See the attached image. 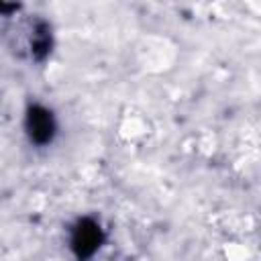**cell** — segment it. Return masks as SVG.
Wrapping results in <instances>:
<instances>
[{"label":"cell","mask_w":261,"mask_h":261,"mask_svg":"<svg viewBox=\"0 0 261 261\" xmlns=\"http://www.w3.org/2000/svg\"><path fill=\"white\" fill-rule=\"evenodd\" d=\"M24 128H27V135L31 139V143L35 145H47L53 141L55 137V118L51 114L49 108L41 106V104H33L29 110H27V118H24Z\"/></svg>","instance_id":"cell-1"},{"label":"cell","mask_w":261,"mask_h":261,"mask_svg":"<svg viewBox=\"0 0 261 261\" xmlns=\"http://www.w3.org/2000/svg\"><path fill=\"white\" fill-rule=\"evenodd\" d=\"M102 243V230H100V224L90 220V218H84L77 222V226L73 228L71 232V249L75 251V255L80 259H86V257H92L98 247Z\"/></svg>","instance_id":"cell-2"}]
</instances>
